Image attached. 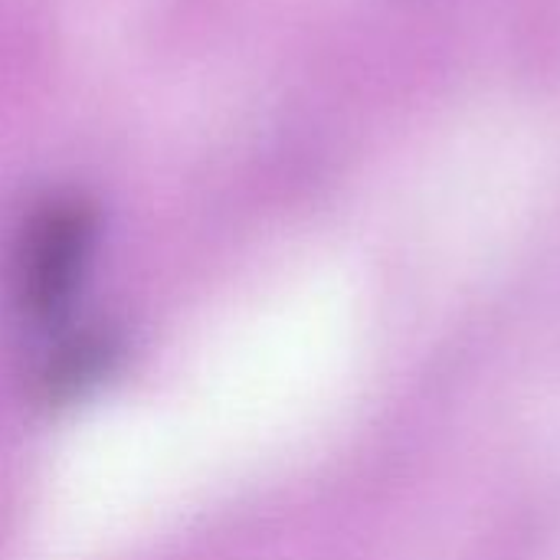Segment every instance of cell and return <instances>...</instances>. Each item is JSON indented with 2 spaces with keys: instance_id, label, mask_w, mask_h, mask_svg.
Wrapping results in <instances>:
<instances>
[{
  "instance_id": "7a4b0ae2",
  "label": "cell",
  "mask_w": 560,
  "mask_h": 560,
  "mask_svg": "<svg viewBox=\"0 0 560 560\" xmlns=\"http://www.w3.org/2000/svg\"><path fill=\"white\" fill-rule=\"evenodd\" d=\"M112 354H115V348H112L108 338L72 341L69 348H62L56 364H49V371H46V394L49 397L75 394L85 381H95L102 371H108V358Z\"/></svg>"
},
{
  "instance_id": "6da1fadb",
  "label": "cell",
  "mask_w": 560,
  "mask_h": 560,
  "mask_svg": "<svg viewBox=\"0 0 560 560\" xmlns=\"http://www.w3.org/2000/svg\"><path fill=\"white\" fill-rule=\"evenodd\" d=\"M95 233V207L79 194H52L23 217L10 256V289L26 318L39 322L69 305L89 266Z\"/></svg>"
}]
</instances>
